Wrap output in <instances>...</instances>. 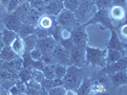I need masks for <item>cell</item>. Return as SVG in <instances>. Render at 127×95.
<instances>
[{
	"label": "cell",
	"instance_id": "cell-23",
	"mask_svg": "<svg viewBox=\"0 0 127 95\" xmlns=\"http://www.w3.org/2000/svg\"><path fill=\"white\" fill-rule=\"evenodd\" d=\"M35 32V28L34 26H32L30 24H27V23H24L22 24L21 27H20V30L18 32V35L20 38H24L30 34H32Z\"/></svg>",
	"mask_w": 127,
	"mask_h": 95
},
{
	"label": "cell",
	"instance_id": "cell-44",
	"mask_svg": "<svg viewBox=\"0 0 127 95\" xmlns=\"http://www.w3.org/2000/svg\"><path fill=\"white\" fill-rule=\"evenodd\" d=\"M4 47V44H3V42H2V40L0 39V51H1V50H2V48Z\"/></svg>",
	"mask_w": 127,
	"mask_h": 95
},
{
	"label": "cell",
	"instance_id": "cell-9",
	"mask_svg": "<svg viewBox=\"0 0 127 95\" xmlns=\"http://www.w3.org/2000/svg\"><path fill=\"white\" fill-rule=\"evenodd\" d=\"M56 45H57L56 40L52 37L51 35H49L47 37L37 39L35 48L38 49L42 53H46V52H51Z\"/></svg>",
	"mask_w": 127,
	"mask_h": 95
},
{
	"label": "cell",
	"instance_id": "cell-24",
	"mask_svg": "<svg viewBox=\"0 0 127 95\" xmlns=\"http://www.w3.org/2000/svg\"><path fill=\"white\" fill-rule=\"evenodd\" d=\"M92 90V85L88 79H83L82 82L80 83L79 87L76 89V93L77 94H89Z\"/></svg>",
	"mask_w": 127,
	"mask_h": 95
},
{
	"label": "cell",
	"instance_id": "cell-20",
	"mask_svg": "<svg viewBox=\"0 0 127 95\" xmlns=\"http://www.w3.org/2000/svg\"><path fill=\"white\" fill-rule=\"evenodd\" d=\"M17 36H18V34L15 32L6 29L4 32H2L1 40H2L4 46H11V44L13 43V41L17 37Z\"/></svg>",
	"mask_w": 127,
	"mask_h": 95
},
{
	"label": "cell",
	"instance_id": "cell-26",
	"mask_svg": "<svg viewBox=\"0 0 127 95\" xmlns=\"http://www.w3.org/2000/svg\"><path fill=\"white\" fill-rule=\"evenodd\" d=\"M41 71L43 72L45 78L47 79L55 78V65H45Z\"/></svg>",
	"mask_w": 127,
	"mask_h": 95
},
{
	"label": "cell",
	"instance_id": "cell-31",
	"mask_svg": "<svg viewBox=\"0 0 127 95\" xmlns=\"http://www.w3.org/2000/svg\"><path fill=\"white\" fill-rule=\"evenodd\" d=\"M67 92V89L64 87H53L48 90V93L52 95H65Z\"/></svg>",
	"mask_w": 127,
	"mask_h": 95
},
{
	"label": "cell",
	"instance_id": "cell-25",
	"mask_svg": "<svg viewBox=\"0 0 127 95\" xmlns=\"http://www.w3.org/2000/svg\"><path fill=\"white\" fill-rule=\"evenodd\" d=\"M64 9L75 13L79 5V0H62Z\"/></svg>",
	"mask_w": 127,
	"mask_h": 95
},
{
	"label": "cell",
	"instance_id": "cell-34",
	"mask_svg": "<svg viewBox=\"0 0 127 95\" xmlns=\"http://www.w3.org/2000/svg\"><path fill=\"white\" fill-rule=\"evenodd\" d=\"M29 53H30V56H31V58H32L33 61L40 60L41 56H42V52L39 51L38 49H36V48H34V49H32V51H30Z\"/></svg>",
	"mask_w": 127,
	"mask_h": 95
},
{
	"label": "cell",
	"instance_id": "cell-32",
	"mask_svg": "<svg viewBox=\"0 0 127 95\" xmlns=\"http://www.w3.org/2000/svg\"><path fill=\"white\" fill-rule=\"evenodd\" d=\"M20 3H23V0H10L7 5V11L8 13H13L16 10Z\"/></svg>",
	"mask_w": 127,
	"mask_h": 95
},
{
	"label": "cell",
	"instance_id": "cell-41",
	"mask_svg": "<svg viewBox=\"0 0 127 95\" xmlns=\"http://www.w3.org/2000/svg\"><path fill=\"white\" fill-rule=\"evenodd\" d=\"M9 93H11V94H19V93H21V92H20V90L17 89V87H16L15 85H13V87L10 89V90H9Z\"/></svg>",
	"mask_w": 127,
	"mask_h": 95
},
{
	"label": "cell",
	"instance_id": "cell-5",
	"mask_svg": "<svg viewBox=\"0 0 127 95\" xmlns=\"http://www.w3.org/2000/svg\"><path fill=\"white\" fill-rule=\"evenodd\" d=\"M70 64L78 68L83 67L86 64L85 60V48L79 46H73L69 51Z\"/></svg>",
	"mask_w": 127,
	"mask_h": 95
},
{
	"label": "cell",
	"instance_id": "cell-29",
	"mask_svg": "<svg viewBox=\"0 0 127 95\" xmlns=\"http://www.w3.org/2000/svg\"><path fill=\"white\" fill-rule=\"evenodd\" d=\"M41 60L45 65H56L57 61L55 59V57L53 56L51 52H46V53H42V56H41Z\"/></svg>",
	"mask_w": 127,
	"mask_h": 95
},
{
	"label": "cell",
	"instance_id": "cell-7",
	"mask_svg": "<svg viewBox=\"0 0 127 95\" xmlns=\"http://www.w3.org/2000/svg\"><path fill=\"white\" fill-rule=\"evenodd\" d=\"M71 39L73 41V44L75 46L79 47H86L88 37L85 32V29L83 26L76 25L72 31H71Z\"/></svg>",
	"mask_w": 127,
	"mask_h": 95
},
{
	"label": "cell",
	"instance_id": "cell-3",
	"mask_svg": "<svg viewBox=\"0 0 127 95\" xmlns=\"http://www.w3.org/2000/svg\"><path fill=\"white\" fill-rule=\"evenodd\" d=\"M106 51L95 49L92 47H85V60L86 63L93 66H99L104 68L106 66Z\"/></svg>",
	"mask_w": 127,
	"mask_h": 95
},
{
	"label": "cell",
	"instance_id": "cell-10",
	"mask_svg": "<svg viewBox=\"0 0 127 95\" xmlns=\"http://www.w3.org/2000/svg\"><path fill=\"white\" fill-rule=\"evenodd\" d=\"M4 23H5L8 30L13 31L18 34L20 27L22 25V20L20 19L18 15H16L14 13H11V14H9L6 17Z\"/></svg>",
	"mask_w": 127,
	"mask_h": 95
},
{
	"label": "cell",
	"instance_id": "cell-30",
	"mask_svg": "<svg viewBox=\"0 0 127 95\" xmlns=\"http://www.w3.org/2000/svg\"><path fill=\"white\" fill-rule=\"evenodd\" d=\"M95 7L98 9H109L112 6V0H94Z\"/></svg>",
	"mask_w": 127,
	"mask_h": 95
},
{
	"label": "cell",
	"instance_id": "cell-38",
	"mask_svg": "<svg viewBox=\"0 0 127 95\" xmlns=\"http://www.w3.org/2000/svg\"><path fill=\"white\" fill-rule=\"evenodd\" d=\"M63 79H60V78H54L53 79V87H63Z\"/></svg>",
	"mask_w": 127,
	"mask_h": 95
},
{
	"label": "cell",
	"instance_id": "cell-17",
	"mask_svg": "<svg viewBox=\"0 0 127 95\" xmlns=\"http://www.w3.org/2000/svg\"><path fill=\"white\" fill-rule=\"evenodd\" d=\"M17 57H19V55L13 51L11 46H4L0 51V58L4 62H11Z\"/></svg>",
	"mask_w": 127,
	"mask_h": 95
},
{
	"label": "cell",
	"instance_id": "cell-27",
	"mask_svg": "<svg viewBox=\"0 0 127 95\" xmlns=\"http://www.w3.org/2000/svg\"><path fill=\"white\" fill-rule=\"evenodd\" d=\"M67 71V67L61 65V64H57L55 65V78H60L63 79L64 75L66 74Z\"/></svg>",
	"mask_w": 127,
	"mask_h": 95
},
{
	"label": "cell",
	"instance_id": "cell-48",
	"mask_svg": "<svg viewBox=\"0 0 127 95\" xmlns=\"http://www.w3.org/2000/svg\"><path fill=\"white\" fill-rule=\"evenodd\" d=\"M79 1H80V0H79Z\"/></svg>",
	"mask_w": 127,
	"mask_h": 95
},
{
	"label": "cell",
	"instance_id": "cell-8",
	"mask_svg": "<svg viewBox=\"0 0 127 95\" xmlns=\"http://www.w3.org/2000/svg\"><path fill=\"white\" fill-rule=\"evenodd\" d=\"M52 54L55 57L57 64H61L66 67L70 66V59H69V51H67L61 45H56L52 51Z\"/></svg>",
	"mask_w": 127,
	"mask_h": 95
},
{
	"label": "cell",
	"instance_id": "cell-4",
	"mask_svg": "<svg viewBox=\"0 0 127 95\" xmlns=\"http://www.w3.org/2000/svg\"><path fill=\"white\" fill-rule=\"evenodd\" d=\"M57 23L62 29L68 30L70 32L78 24L75 16V13L70 12L66 9H63L57 15Z\"/></svg>",
	"mask_w": 127,
	"mask_h": 95
},
{
	"label": "cell",
	"instance_id": "cell-42",
	"mask_svg": "<svg viewBox=\"0 0 127 95\" xmlns=\"http://www.w3.org/2000/svg\"><path fill=\"white\" fill-rule=\"evenodd\" d=\"M121 32V34L122 35V37L124 38V39H126L127 35H126V25L125 24L121 28V32Z\"/></svg>",
	"mask_w": 127,
	"mask_h": 95
},
{
	"label": "cell",
	"instance_id": "cell-2",
	"mask_svg": "<svg viewBox=\"0 0 127 95\" xmlns=\"http://www.w3.org/2000/svg\"><path fill=\"white\" fill-rule=\"evenodd\" d=\"M82 80V72L80 69L73 65L68 66L66 74L63 77L64 88L67 90H76Z\"/></svg>",
	"mask_w": 127,
	"mask_h": 95
},
{
	"label": "cell",
	"instance_id": "cell-22",
	"mask_svg": "<svg viewBox=\"0 0 127 95\" xmlns=\"http://www.w3.org/2000/svg\"><path fill=\"white\" fill-rule=\"evenodd\" d=\"M22 39L25 43V51H30L35 48L38 38L35 33H32V34H30V35L22 38Z\"/></svg>",
	"mask_w": 127,
	"mask_h": 95
},
{
	"label": "cell",
	"instance_id": "cell-11",
	"mask_svg": "<svg viewBox=\"0 0 127 95\" xmlns=\"http://www.w3.org/2000/svg\"><path fill=\"white\" fill-rule=\"evenodd\" d=\"M64 9L62 0H53L52 2L46 4L43 9L45 13L52 16H57Z\"/></svg>",
	"mask_w": 127,
	"mask_h": 95
},
{
	"label": "cell",
	"instance_id": "cell-6",
	"mask_svg": "<svg viewBox=\"0 0 127 95\" xmlns=\"http://www.w3.org/2000/svg\"><path fill=\"white\" fill-rule=\"evenodd\" d=\"M95 22L101 23L104 27L110 29L111 31L114 30V26L112 24V20H111L108 14V9H98L95 13V14L93 15V17L90 19L87 23L88 24H93V23H95Z\"/></svg>",
	"mask_w": 127,
	"mask_h": 95
},
{
	"label": "cell",
	"instance_id": "cell-37",
	"mask_svg": "<svg viewBox=\"0 0 127 95\" xmlns=\"http://www.w3.org/2000/svg\"><path fill=\"white\" fill-rule=\"evenodd\" d=\"M13 81H11V80H4L3 82L1 83V88L2 89H4V90H10V89L13 87Z\"/></svg>",
	"mask_w": 127,
	"mask_h": 95
},
{
	"label": "cell",
	"instance_id": "cell-28",
	"mask_svg": "<svg viewBox=\"0 0 127 95\" xmlns=\"http://www.w3.org/2000/svg\"><path fill=\"white\" fill-rule=\"evenodd\" d=\"M19 78H20V80L22 81V82L26 83L28 82L29 80H31L32 78V71L29 70V69H21L20 70V72H19Z\"/></svg>",
	"mask_w": 127,
	"mask_h": 95
},
{
	"label": "cell",
	"instance_id": "cell-19",
	"mask_svg": "<svg viewBox=\"0 0 127 95\" xmlns=\"http://www.w3.org/2000/svg\"><path fill=\"white\" fill-rule=\"evenodd\" d=\"M11 47L13 50V51L16 54H18L19 56H21L25 52V43H24L23 39L20 38L19 36H17L13 40V43L11 44Z\"/></svg>",
	"mask_w": 127,
	"mask_h": 95
},
{
	"label": "cell",
	"instance_id": "cell-14",
	"mask_svg": "<svg viewBox=\"0 0 127 95\" xmlns=\"http://www.w3.org/2000/svg\"><path fill=\"white\" fill-rule=\"evenodd\" d=\"M108 49L109 50H117V51H121L124 54V46L121 43V39L118 36V33L115 32L114 30H112V34L109 40L108 43Z\"/></svg>",
	"mask_w": 127,
	"mask_h": 95
},
{
	"label": "cell",
	"instance_id": "cell-21",
	"mask_svg": "<svg viewBox=\"0 0 127 95\" xmlns=\"http://www.w3.org/2000/svg\"><path fill=\"white\" fill-rule=\"evenodd\" d=\"M124 56V54L120 51H117V50H109L106 52V64H112L120 60L121 58Z\"/></svg>",
	"mask_w": 127,
	"mask_h": 95
},
{
	"label": "cell",
	"instance_id": "cell-18",
	"mask_svg": "<svg viewBox=\"0 0 127 95\" xmlns=\"http://www.w3.org/2000/svg\"><path fill=\"white\" fill-rule=\"evenodd\" d=\"M54 18L52 17V15L46 14V15H41L38 19V26L40 29H44V30H50L53 28L54 25Z\"/></svg>",
	"mask_w": 127,
	"mask_h": 95
},
{
	"label": "cell",
	"instance_id": "cell-33",
	"mask_svg": "<svg viewBox=\"0 0 127 95\" xmlns=\"http://www.w3.org/2000/svg\"><path fill=\"white\" fill-rule=\"evenodd\" d=\"M27 1H28L30 7L32 8V9H36V10H39V11L44 9L45 4L43 2V0H27Z\"/></svg>",
	"mask_w": 127,
	"mask_h": 95
},
{
	"label": "cell",
	"instance_id": "cell-36",
	"mask_svg": "<svg viewBox=\"0 0 127 95\" xmlns=\"http://www.w3.org/2000/svg\"><path fill=\"white\" fill-rule=\"evenodd\" d=\"M40 85H41V88L44 89L45 90H49L50 89L53 88V79H47V78H44L41 82H40Z\"/></svg>",
	"mask_w": 127,
	"mask_h": 95
},
{
	"label": "cell",
	"instance_id": "cell-12",
	"mask_svg": "<svg viewBox=\"0 0 127 95\" xmlns=\"http://www.w3.org/2000/svg\"><path fill=\"white\" fill-rule=\"evenodd\" d=\"M127 67V62H126V58L123 56L122 58H121L120 60L116 61L114 63L109 64L107 65V67L103 70V72L107 73V74H112L115 73L117 71H120V70H124Z\"/></svg>",
	"mask_w": 127,
	"mask_h": 95
},
{
	"label": "cell",
	"instance_id": "cell-16",
	"mask_svg": "<svg viewBox=\"0 0 127 95\" xmlns=\"http://www.w3.org/2000/svg\"><path fill=\"white\" fill-rule=\"evenodd\" d=\"M40 11L36 10V9H32L30 8V10L28 11L27 14L25 15V17L23 18L22 22H25L27 24L33 26L34 24H36L38 22V19L40 17Z\"/></svg>",
	"mask_w": 127,
	"mask_h": 95
},
{
	"label": "cell",
	"instance_id": "cell-35",
	"mask_svg": "<svg viewBox=\"0 0 127 95\" xmlns=\"http://www.w3.org/2000/svg\"><path fill=\"white\" fill-rule=\"evenodd\" d=\"M32 78L36 81V82H38L39 84H40V82L44 79L45 77L44 75H43V72L41 71V70H33L32 71Z\"/></svg>",
	"mask_w": 127,
	"mask_h": 95
},
{
	"label": "cell",
	"instance_id": "cell-47",
	"mask_svg": "<svg viewBox=\"0 0 127 95\" xmlns=\"http://www.w3.org/2000/svg\"><path fill=\"white\" fill-rule=\"evenodd\" d=\"M1 36H2V32H0V39H1Z\"/></svg>",
	"mask_w": 127,
	"mask_h": 95
},
{
	"label": "cell",
	"instance_id": "cell-46",
	"mask_svg": "<svg viewBox=\"0 0 127 95\" xmlns=\"http://www.w3.org/2000/svg\"><path fill=\"white\" fill-rule=\"evenodd\" d=\"M3 63H4V61H3V60H2L1 58H0V67H2V65H3Z\"/></svg>",
	"mask_w": 127,
	"mask_h": 95
},
{
	"label": "cell",
	"instance_id": "cell-43",
	"mask_svg": "<svg viewBox=\"0 0 127 95\" xmlns=\"http://www.w3.org/2000/svg\"><path fill=\"white\" fill-rule=\"evenodd\" d=\"M1 1V3L3 4V5H5V6H7L8 5V3H9V1L10 0H0Z\"/></svg>",
	"mask_w": 127,
	"mask_h": 95
},
{
	"label": "cell",
	"instance_id": "cell-45",
	"mask_svg": "<svg viewBox=\"0 0 127 95\" xmlns=\"http://www.w3.org/2000/svg\"><path fill=\"white\" fill-rule=\"evenodd\" d=\"M53 0H43V2H44V4L46 5V4H48V3H50V2H52Z\"/></svg>",
	"mask_w": 127,
	"mask_h": 95
},
{
	"label": "cell",
	"instance_id": "cell-13",
	"mask_svg": "<svg viewBox=\"0 0 127 95\" xmlns=\"http://www.w3.org/2000/svg\"><path fill=\"white\" fill-rule=\"evenodd\" d=\"M108 14L111 20L124 21V19H125V9H124V7L112 5L108 9Z\"/></svg>",
	"mask_w": 127,
	"mask_h": 95
},
{
	"label": "cell",
	"instance_id": "cell-1",
	"mask_svg": "<svg viewBox=\"0 0 127 95\" xmlns=\"http://www.w3.org/2000/svg\"><path fill=\"white\" fill-rule=\"evenodd\" d=\"M97 11L94 0H80L79 5L75 12V16L78 24L88 22Z\"/></svg>",
	"mask_w": 127,
	"mask_h": 95
},
{
	"label": "cell",
	"instance_id": "cell-40",
	"mask_svg": "<svg viewBox=\"0 0 127 95\" xmlns=\"http://www.w3.org/2000/svg\"><path fill=\"white\" fill-rule=\"evenodd\" d=\"M112 5L125 7L126 6V0H112Z\"/></svg>",
	"mask_w": 127,
	"mask_h": 95
},
{
	"label": "cell",
	"instance_id": "cell-15",
	"mask_svg": "<svg viewBox=\"0 0 127 95\" xmlns=\"http://www.w3.org/2000/svg\"><path fill=\"white\" fill-rule=\"evenodd\" d=\"M110 79L111 83L114 85L115 87H121L122 85H125L127 82V76L125 70L117 71L115 73L110 74Z\"/></svg>",
	"mask_w": 127,
	"mask_h": 95
},
{
	"label": "cell",
	"instance_id": "cell-39",
	"mask_svg": "<svg viewBox=\"0 0 127 95\" xmlns=\"http://www.w3.org/2000/svg\"><path fill=\"white\" fill-rule=\"evenodd\" d=\"M92 89L93 90H95L96 92H98V91H104L105 90V87L102 85V84H96L95 86H92Z\"/></svg>",
	"mask_w": 127,
	"mask_h": 95
}]
</instances>
